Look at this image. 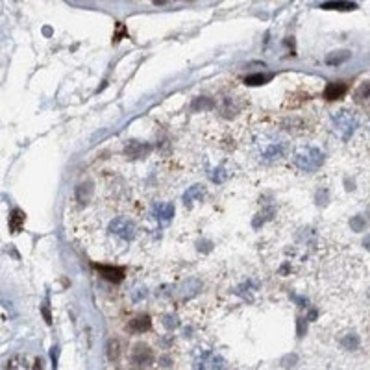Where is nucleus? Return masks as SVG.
<instances>
[{
    "label": "nucleus",
    "mask_w": 370,
    "mask_h": 370,
    "mask_svg": "<svg viewBox=\"0 0 370 370\" xmlns=\"http://www.w3.org/2000/svg\"><path fill=\"white\" fill-rule=\"evenodd\" d=\"M331 126H333L335 135L341 141H348L353 131L357 130L359 117L353 111H350V109H339L337 113L331 115Z\"/></svg>",
    "instance_id": "nucleus-1"
},
{
    "label": "nucleus",
    "mask_w": 370,
    "mask_h": 370,
    "mask_svg": "<svg viewBox=\"0 0 370 370\" xmlns=\"http://www.w3.org/2000/svg\"><path fill=\"white\" fill-rule=\"evenodd\" d=\"M292 163H294V167H298L300 171L313 172L324 163V152L315 146H304L294 154Z\"/></svg>",
    "instance_id": "nucleus-2"
},
{
    "label": "nucleus",
    "mask_w": 370,
    "mask_h": 370,
    "mask_svg": "<svg viewBox=\"0 0 370 370\" xmlns=\"http://www.w3.org/2000/svg\"><path fill=\"white\" fill-rule=\"evenodd\" d=\"M109 232L113 235H117V237L122 241H131L135 237V226H133V222L128 220L126 216H119V218L111 220Z\"/></svg>",
    "instance_id": "nucleus-3"
},
{
    "label": "nucleus",
    "mask_w": 370,
    "mask_h": 370,
    "mask_svg": "<svg viewBox=\"0 0 370 370\" xmlns=\"http://www.w3.org/2000/svg\"><path fill=\"white\" fill-rule=\"evenodd\" d=\"M194 366H196V370H224L226 361L220 355H216L215 352H202L196 357Z\"/></svg>",
    "instance_id": "nucleus-4"
},
{
    "label": "nucleus",
    "mask_w": 370,
    "mask_h": 370,
    "mask_svg": "<svg viewBox=\"0 0 370 370\" xmlns=\"http://www.w3.org/2000/svg\"><path fill=\"white\" fill-rule=\"evenodd\" d=\"M152 359H154V352L146 344H137L131 352V361L137 364H148Z\"/></svg>",
    "instance_id": "nucleus-5"
},
{
    "label": "nucleus",
    "mask_w": 370,
    "mask_h": 370,
    "mask_svg": "<svg viewBox=\"0 0 370 370\" xmlns=\"http://www.w3.org/2000/svg\"><path fill=\"white\" fill-rule=\"evenodd\" d=\"M348 91V86L344 82H333V84H328L324 89V97L328 100H337V98L344 97Z\"/></svg>",
    "instance_id": "nucleus-6"
},
{
    "label": "nucleus",
    "mask_w": 370,
    "mask_h": 370,
    "mask_svg": "<svg viewBox=\"0 0 370 370\" xmlns=\"http://www.w3.org/2000/svg\"><path fill=\"white\" fill-rule=\"evenodd\" d=\"M98 272L102 274L104 278L111 279L115 283H119L120 279L124 278V268H119V267H106V265H95Z\"/></svg>",
    "instance_id": "nucleus-7"
},
{
    "label": "nucleus",
    "mask_w": 370,
    "mask_h": 370,
    "mask_svg": "<svg viewBox=\"0 0 370 370\" xmlns=\"http://www.w3.org/2000/svg\"><path fill=\"white\" fill-rule=\"evenodd\" d=\"M154 213H156V218H158L161 224H167V222H171L174 207H172V204H156Z\"/></svg>",
    "instance_id": "nucleus-8"
},
{
    "label": "nucleus",
    "mask_w": 370,
    "mask_h": 370,
    "mask_svg": "<svg viewBox=\"0 0 370 370\" xmlns=\"http://www.w3.org/2000/svg\"><path fill=\"white\" fill-rule=\"evenodd\" d=\"M150 326H152V322H150L148 317H135L130 322V330L135 331V333H142V331L150 330Z\"/></svg>",
    "instance_id": "nucleus-9"
},
{
    "label": "nucleus",
    "mask_w": 370,
    "mask_h": 370,
    "mask_svg": "<svg viewBox=\"0 0 370 370\" xmlns=\"http://www.w3.org/2000/svg\"><path fill=\"white\" fill-rule=\"evenodd\" d=\"M24 224V213L21 209H13L10 215V228L12 232H21Z\"/></svg>",
    "instance_id": "nucleus-10"
},
{
    "label": "nucleus",
    "mask_w": 370,
    "mask_h": 370,
    "mask_svg": "<svg viewBox=\"0 0 370 370\" xmlns=\"http://www.w3.org/2000/svg\"><path fill=\"white\" fill-rule=\"evenodd\" d=\"M348 57H350V52H346V50H337V52H331L330 56L326 57V63L335 67V65H341V63L346 61Z\"/></svg>",
    "instance_id": "nucleus-11"
},
{
    "label": "nucleus",
    "mask_w": 370,
    "mask_h": 370,
    "mask_svg": "<svg viewBox=\"0 0 370 370\" xmlns=\"http://www.w3.org/2000/svg\"><path fill=\"white\" fill-rule=\"evenodd\" d=\"M120 353H122V350H120V342L117 341V339H111V341L108 342V357H109V361H119Z\"/></svg>",
    "instance_id": "nucleus-12"
},
{
    "label": "nucleus",
    "mask_w": 370,
    "mask_h": 370,
    "mask_svg": "<svg viewBox=\"0 0 370 370\" xmlns=\"http://www.w3.org/2000/svg\"><path fill=\"white\" fill-rule=\"evenodd\" d=\"M355 100H359V102L370 100V82H366V84H363V86L359 87L357 93H355Z\"/></svg>",
    "instance_id": "nucleus-13"
},
{
    "label": "nucleus",
    "mask_w": 370,
    "mask_h": 370,
    "mask_svg": "<svg viewBox=\"0 0 370 370\" xmlns=\"http://www.w3.org/2000/svg\"><path fill=\"white\" fill-rule=\"evenodd\" d=\"M324 10H355V4H348V2H331V4H322Z\"/></svg>",
    "instance_id": "nucleus-14"
},
{
    "label": "nucleus",
    "mask_w": 370,
    "mask_h": 370,
    "mask_svg": "<svg viewBox=\"0 0 370 370\" xmlns=\"http://www.w3.org/2000/svg\"><path fill=\"white\" fill-rule=\"evenodd\" d=\"M270 76H265V74H254V76H248L246 78V84H250V86H257V84H265Z\"/></svg>",
    "instance_id": "nucleus-15"
},
{
    "label": "nucleus",
    "mask_w": 370,
    "mask_h": 370,
    "mask_svg": "<svg viewBox=\"0 0 370 370\" xmlns=\"http://www.w3.org/2000/svg\"><path fill=\"white\" fill-rule=\"evenodd\" d=\"M213 182H216V183H222L224 182V180H226V178H228V172L224 171V169H216V172H213Z\"/></svg>",
    "instance_id": "nucleus-16"
}]
</instances>
